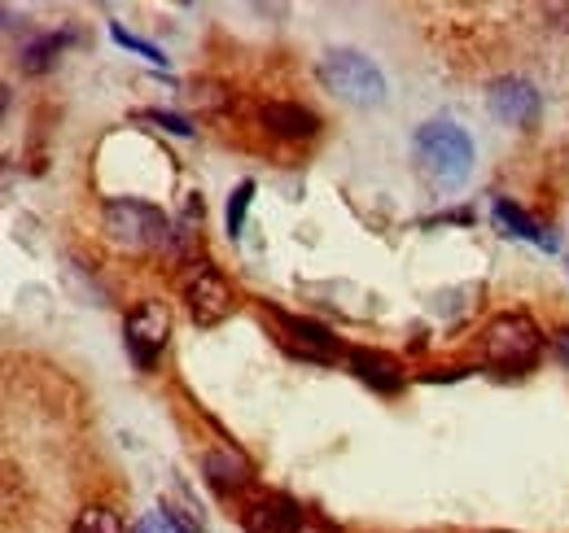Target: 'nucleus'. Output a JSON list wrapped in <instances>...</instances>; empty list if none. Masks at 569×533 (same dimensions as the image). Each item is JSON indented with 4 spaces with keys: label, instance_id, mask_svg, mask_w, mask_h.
Instances as JSON below:
<instances>
[{
    "label": "nucleus",
    "instance_id": "f257e3e1",
    "mask_svg": "<svg viewBox=\"0 0 569 533\" xmlns=\"http://www.w3.org/2000/svg\"><path fill=\"white\" fill-rule=\"evenodd\" d=\"M101 228H106V241L128 250V254H149V250H162L171 241V219L137 198H110L101 210Z\"/></svg>",
    "mask_w": 569,
    "mask_h": 533
},
{
    "label": "nucleus",
    "instance_id": "f03ea898",
    "mask_svg": "<svg viewBox=\"0 0 569 533\" xmlns=\"http://www.w3.org/2000/svg\"><path fill=\"white\" fill-rule=\"evenodd\" d=\"M478 354H482V363H491L499 372H526L543 354V333L530 315L503 311L478 333Z\"/></svg>",
    "mask_w": 569,
    "mask_h": 533
},
{
    "label": "nucleus",
    "instance_id": "7ed1b4c3",
    "mask_svg": "<svg viewBox=\"0 0 569 533\" xmlns=\"http://www.w3.org/2000/svg\"><path fill=\"white\" fill-rule=\"evenodd\" d=\"M417 158L438 189H460L473 171V140L456 123H426L417 132Z\"/></svg>",
    "mask_w": 569,
    "mask_h": 533
},
{
    "label": "nucleus",
    "instance_id": "20e7f679",
    "mask_svg": "<svg viewBox=\"0 0 569 533\" xmlns=\"http://www.w3.org/2000/svg\"><path fill=\"white\" fill-rule=\"evenodd\" d=\"M320 79L333 97L351 101V105H381L386 101V74L372 67V58H363L356 49H333L320 58Z\"/></svg>",
    "mask_w": 569,
    "mask_h": 533
},
{
    "label": "nucleus",
    "instance_id": "39448f33",
    "mask_svg": "<svg viewBox=\"0 0 569 533\" xmlns=\"http://www.w3.org/2000/svg\"><path fill=\"white\" fill-rule=\"evenodd\" d=\"M184 306H189V315H193L198 329H214V324H223L232 315L237 298H232V284L223 280L219 266L198 263L193 275L184 280Z\"/></svg>",
    "mask_w": 569,
    "mask_h": 533
},
{
    "label": "nucleus",
    "instance_id": "423d86ee",
    "mask_svg": "<svg viewBox=\"0 0 569 533\" xmlns=\"http://www.w3.org/2000/svg\"><path fill=\"white\" fill-rule=\"evenodd\" d=\"M167 336H171V311H167L162 302H141V306L128 315V324H123L128 354H132V363H137L141 372H149L153 359L167 350Z\"/></svg>",
    "mask_w": 569,
    "mask_h": 533
},
{
    "label": "nucleus",
    "instance_id": "0eeeda50",
    "mask_svg": "<svg viewBox=\"0 0 569 533\" xmlns=\"http://www.w3.org/2000/svg\"><path fill=\"white\" fill-rule=\"evenodd\" d=\"M487 105H491V114H496L499 123H508V128H535L539 110H543L535 83H526V79H496L491 92H487Z\"/></svg>",
    "mask_w": 569,
    "mask_h": 533
},
{
    "label": "nucleus",
    "instance_id": "6e6552de",
    "mask_svg": "<svg viewBox=\"0 0 569 533\" xmlns=\"http://www.w3.org/2000/svg\"><path fill=\"white\" fill-rule=\"evenodd\" d=\"M241 525H246V533H302L307 512L289 494H263V499L246 503Z\"/></svg>",
    "mask_w": 569,
    "mask_h": 533
},
{
    "label": "nucleus",
    "instance_id": "1a4fd4ad",
    "mask_svg": "<svg viewBox=\"0 0 569 533\" xmlns=\"http://www.w3.org/2000/svg\"><path fill=\"white\" fill-rule=\"evenodd\" d=\"M259 119H263L268 132L284 135V140H311V135L320 132V119L307 105H293V101H268L259 110Z\"/></svg>",
    "mask_w": 569,
    "mask_h": 533
},
{
    "label": "nucleus",
    "instance_id": "9d476101",
    "mask_svg": "<svg viewBox=\"0 0 569 533\" xmlns=\"http://www.w3.org/2000/svg\"><path fill=\"white\" fill-rule=\"evenodd\" d=\"M351 372L363 385H372L377 394H399L403 390V368L381 350H351Z\"/></svg>",
    "mask_w": 569,
    "mask_h": 533
},
{
    "label": "nucleus",
    "instance_id": "9b49d317",
    "mask_svg": "<svg viewBox=\"0 0 569 533\" xmlns=\"http://www.w3.org/2000/svg\"><path fill=\"white\" fill-rule=\"evenodd\" d=\"M272 320L281 324L284 341L302 350V359H329V354H333V336L325 333L320 324H311V320H293V315H281V311H272Z\"/></svg>",
    "mask_w": 569,
    "mask_h": 533
},
{
    "label": "nucleus",
    "instance_id": "f8f14e48",
    "mask_svg": "<svg viewBox=\"0 0 569 533\" xmlns=\"http://www.w3.org/2000/svg\"><path fill=\"white\" fill-rule=\"evenodd\" d=\"M496 223L508 232V237H517V241H530V245H539V250H557V237H548L526 210H517L512 201H496Z\"/></svg>",
    "mask_w": 569,
    "mask_h": 533
},
{
    "label": "nucleus",
    "instance_id": "ddd939ff",
    "mask_svg": "<svg viewBox=\"0 0 569 533\" xmlns=\"http://www.w3.org/2000/svg\"><path fill=\"white\" fill-rule=\"evenodd\" d=\"M207 476H211V485L219 494L246 490L250 485V464L241 455H232V451H214V455H207Z\"/></svg>",
    "mask_w": 569,
    "mask_h": 533
},
{
    "label": "nucleus",
    "instance_id": "4468645a",
    "mask_svg": "<svg viewBox=\"0 0 569 533\" xmlns=\"http://www.w3.org/2000/svg\"><path fill=\"white\" fill-rule=\"evenodd\" d=\"M71 533H123V516H119L114 507L92 503V507H83V512L74 516Z\"/></svg>",
    "mask_w": 569,
    "mask_h": 533
},
{
    "label": "nucleus",
    "instance_id": "2eb2a0df",
    "mask_svg": "<svg viewBox=\"0 0 569 533\" xmlns=\"http://www.w3.org/2000/svg\"><path fill=\"white\" fill-rule=\"evenodd\" d=\"M67 40H71V36H44V40H36V44L22 53V67L36 70V74H40V70H49L53 67V58L67 49Z\"/></svg>",
    "mask_w": 569,
    "mask_h": 533
},
{
    "label": "nucleus",
    "instance_id": "dca6fc26",
    "mask_svg": "<svg viewBox=\"0 0 569 533\" xmlns=\"http://www.w3.org/2000/svg\"><path fill=\"white\" fill-rule=\"evenodd\" d=\"M250 201H254V184H250V180H241V184L232 189V198H228V214H223V223H228V237H232V241L241 237V223H246Z\"/></svg>",
    "mask_w": 569,
    "mask_h": 533
},
{
    "label": "nucleus",
    "instance_id": "f3484780",
    "mask_svg": "<svg viewBox=\"0 0 569 533\" xmlns=\"http://www.w3.org/2000/svg\"><path fill=\"white\" fill-rule=\"evenodd\" d=\"M110 36H114V44H123V49H132V53H141L144 62H153V67H167V58H162V49L158 44H149L141 36H132V31H123L119 22H110Z\"/></svg>",
    "mask_w": 569,
    "mask_h": 533
},
{
    "label": "nucleus",
    "instance_id": "a211bd4d",
    "mask_svg": "<svg viewBox=\"0 0 569 533\" xmlns=\"http://www.w3.org/2000/svg\"><path fill=\"white\" fill-rule=\"evenodd\" d=\"M141 119H149V123H158V128H162V132L193 135V123H189V119H180V114H167V110H144Z\"/></svg>",
    "mask_w": 569,
    "mask_h": 533
},
{
    "label": "nucleus",
    "instance_id": "6ab92c4d",
    "mask_svg": "<svg viewBox=\"0 0 569 533\" xmlns=\"http://www.w3.org/2000/svg\"><path fill=\"white\" fill-rule=\"evenodd\" d=\"M132 533H184V530L176 525V516H171V512H149V516L137 521V530Z\"/></svg>",
    "mask_w": 569,
    "mask_h": 533
},
{
    "label": "nucleus",
    "instance_id": "aec40b11",
    "mask_svg": "<svg viewBox=\"0 0 569 533\" xmlns=\"http://www.w3.org/2000/svg\"><path fill=\"white\" fill-rule=\"evenodd\" d=\"M557 359L569 368V329H561V333H557Z\"/></svg>",
    "mask_w": 569,
    "mask_h": 533
},
{
    "label": "nucleus",
    "instance_id": "412c9836",
    "mask_svg": "<svg viewBox=\"0 0 569 533\" xmlns=\"http://www.w3.org/2000/svg\"><path fill=\"white\" fill-rule=\"evenodd\" d=\"M496 533H499V530H496Z\"/></svg>",
    "mask_w": 569,
    "mask_h": 533
}]
</instances>
